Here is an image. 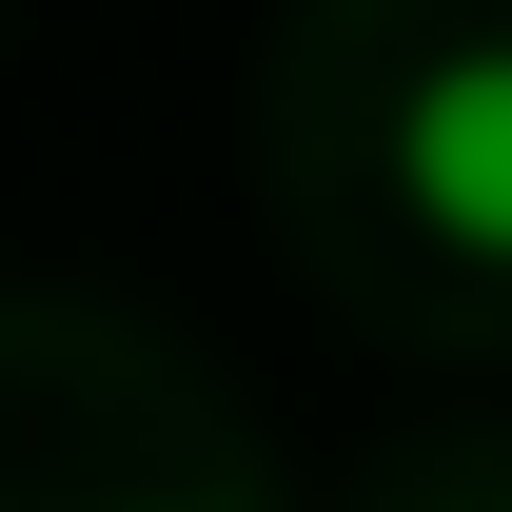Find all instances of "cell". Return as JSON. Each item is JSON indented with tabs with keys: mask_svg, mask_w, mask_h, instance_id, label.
<instances>
[{
	"mask_svg": "<svg viewBox=\"0 0 512 512\" xmlns=\"http://www.w3.org/2000/svg\"><path fill=\"white\" fill-rule=\"evenodd\" d=\"M394 158H414V197H434L473 256H512V40H493V60H434V79H414Z\"/></svg>",
	"mask_w": 512,
	"mask_h": 512,
	"instance_id": "cell-1",
	"label": "cell"
}]
</instances>
